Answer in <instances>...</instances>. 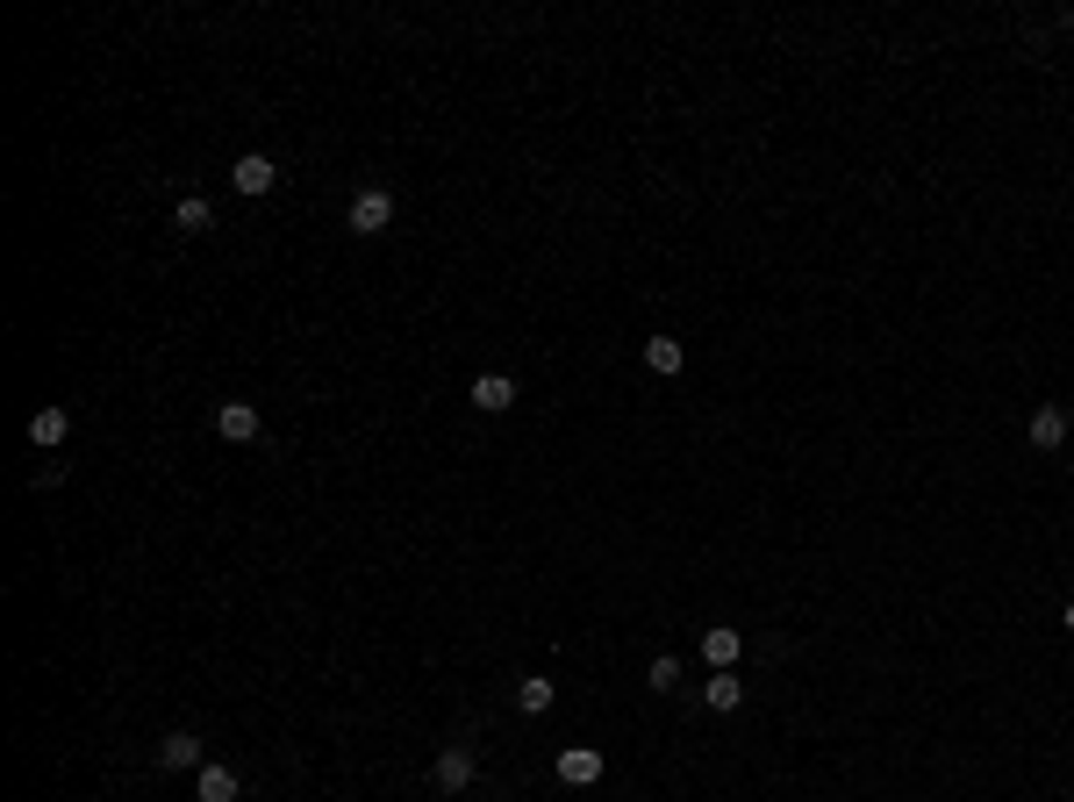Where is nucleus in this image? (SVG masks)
I'll return each instance as SVG.
<instances>
[{
	"instance_id": "nucleus-1",
	"label": "nucleus",
	"mask_w": 1074,
	"mask_h": 802,
	"mask_svg": "<svg viewBox=\"0 0 1074 802\" xmlns=\"http://www.w3.org/2000/svg\"><path fill=\"white\" fill-rule=\"evenodd\" d=\"M259 430H265L259 402H222V408H216V437H222V445H251Z\"/></svg>"
},
{
	"instance_id": "nucleus-2",
	"label": "nucleus",
	"mask_w": 1074,
	"mask_h": 802,
	"mask_svg": "<svg viewBox=\"0 0 1074 802\" xmlns=\"http://www.w3.org/2000/svg\"><path fill=\"white\" fill-rule=\"evenodd\" d=\"M387 222H395V194H387V187H366V194L352 201V230H358V237H380Z\"/></svg>"
},
{
	"instance_id": "nucleus-3",
	"label": "nucleus",
	"mask_w": 1074,
	"mask_h": 802,
	"mask_svg": "<svg viewBox=\"0 0 1074 802\" xmlns=\"http://www.w3.org/2000/svg\"><path fill=\"white\" fill-rule=\"evenodd\" d=\"M272 179H280V165H272L265 150H244V158L230 165V187H237V194H251V201H259V194H272Z\"/></svg>"
},
{
	"instance_id": "nucleus-4",
	"label": "nucleus",
	"mask_w": 1074,
	"mask_h": 802,
	"mask_svg": "<svg viewBox=\"0 0 1074 802\" xmlns=\"http://www.w3.org/2000/svg\"><path fill=\"white\" fill-rule=\"evenodd\" d=\"M65 430H72V408L65 402H43L37 416H29V445H37V451H58V445H65Z\"/></svg>"
},
{
	"instance_id": "nucleus-5",
	"label": "nucleus",
	"mask_w": 1074,
	"mask_h": 802,
	"mask_svg": "<svg viewBox=\"0 0 1074 802\" xmlns=\"http://www.w3.org/2000/svg\"><path fill=\"white\" fill-rule=\"evenodd\" d=\"M430 781H437L445 795L473 789V752H466V746H445V752H437V767H430Z\"/></svg>"
},
{
	"instance_id": "nucleus-6",
	"label": "nucleus",
	"mask_w": 1074,
	"mask_h": 802,
	"mask_svg": "<svg viewBox=\"0 0 1074 802\" xmlns=\"http://www.w3.org/2000/svg\"><path fill=\"white\" fill-rule=\"evenodd\" d=\"M559 781H566V789H595V781H602V752L595 746H566V752H559Z\"/></svg>"
},
{
	"instance_id": "nucleus-7",
	"label": "nucleus",
	"mask_w": 1074,
	"mask_h": 802,
	"mask_svg": "<svg viewBox=\"0 0 1074 802\" xmlns=\"http://www.w3.org/2000/svg\"><path fill=\"white\" fill-rule=\"evenodd\" d=\"M158 767H173V774H187V767H208L201 738H194V731H165V738H158Z\"/></svg>"
},
{
	"instance_id": "nucleus-8",
	"label": "nucleus",
	"mask_w": 1074,
	"mask_h": 802,
	"mask_svg": "<svg viewBox=\"0 0 1074 802\" xmlns=\"http://www.w3.org/2000/svg\"><path fill=\"white\" fill-rule=\"evenodd\" d=\"M194 802H237V774H230L222 760L194 767Z\"/></svg>"
},
{
	"instance_id": "nucleus-9",
	"label": "nucleus",
	"mask_w": 1074,
	"mask_h": 802,
	"mask_svg": "<svg viewBox=\"0 0 1074 802\" xmlns=\"http://www.w3.org/2000/svg\"><path fill=\"white\" fill-rule=\"evenodd\" d=\"M738 653H745V631H702V659H709L717 674H731Z\"/></svg>"
},
{
	"instance_id": "nucleus-10",
	"label": "nucleus",
	"mask_w": 1074,
	"mask_h": 802,
	"mask_svg": "<svg viewBox=\"0 0 1074 802\" xmlns=\"http://www.w3.org/2000/svg\"><path fill=\"white\" fill-rule=\"evenodd\" d=\"M1024 437H1032L1039 451H1061L1067 445V408H1039V416L1024 423Z\"/></svg>"
},
{
	"instance_id": "nucleus-11",
	"label": "nucleus",
	"mask_w": 1074,
	"mask_h": 802,
	"mask_svg": "<svg viewBox=\"0 0 1074 802\" xmlns=\"http://www.w3.org/2000/svg\"><path fill=\"white\" fill-rule=\"evenodd\" d=\"M509 402H517V381H509V373H480V381H473V408H488V416H502Z\"/></svg>"
},
{
	"instance_id": "nucleus-12",
	"label": "nucleus",
	"mask_w": 1074,
	"mask_h": 802,
	"mask_svg": "<svg viewBox=\"0 0 1074 802\" xmlns=\"http://www.w3.org/2000/svg\"><path fill=\"white\" fill-rule=\"evenodd\" d=\"M517 709H523V717H544V709H552V680H544V674H523L517 680Z\"/></svg>"
},
{
	"instance_id": "nucleus-13",
	"label": "nucleus",
	"mask_w": 1074,
	"mask_h": 802,
	"mask_svg": "<svg viewBox=\"0 0 1074 802\" xmlns=\"http://www.w3.org/2000/svg\"><path fill=\"white\" fill-rule=\"evenodd\" d=\"M702 702L709 709H723V717H731L738 702H745V688H738V674H709V688H702Z\"/></svg>"
},
{
	"instance_id": "nucleus-14",
	"label": "nucleus",
	"mask_w": 1074,
	"mask_h": 802,
	"mask_svg": "<svg viewBox=\"0 0 1074 802\" xmlns=\"http://www.w3.org/2000/svg\"><path fill=\"white\" fill-rule=\"evenodd\" d=\"M645 366H653V373H680V366H688V352H680L674 337H645Z\"/></svg>"
},
{
	"instance_id": "nucleus-15",
	"label": "nucleus",
	"mask_w": 1074,
	"mask_h": 802,
	"mask_svg": "<svg viewBox=\"0 0 1074 802\" xmlns=\"http://www.w3.org/2000/svg\"><path fill=\"white\" fill-rule=\"evenodd\" d=\"M208 222H216V216H208V201H201V194H187V201L173 208V230H187V237H201Z\"/></svg>"
},
{
	"instance_id": "nucleus-16",
	"label": "nucleus",
	"mask_w": 1074,
	"mask_h": 802,
	"mask_svg": "<svg viewBox=\"0 0 1074 802\" xmlns=\"http://www.w3.org/2000/svg\"><path fill=\"white\" fill-rule=\"evenodd\" d=\"M645 680H653L659 695H674L680 688V659H653V674H645Z\"/></svg>"
},
{
	"instance_id": "nucleus-17",
	"label": "nucleus",
	"mask_w": 1074,
	"mask_h": 802,
	"mask_svg": "<svg viewBox=\"0 0 1074 802\" xmlns=\"http://www.w3.org/2000/svg\"><path fill=\"white\" fill-rule=\"evenodd\" d=\"M1061 624H1067V631H1074V602H1067V610H1061Z\"/></svg>"
},
{
	"instance_id": "nucleus-18",
	"label": "nucleus",
	"mask_w": 1074,
	"mask_h": 802,
	"mask_svg": "<svg viewBox=\"0 0 1074 802\" xmlns=\"http://www.w3.org/2000/svg\"><path fill=\"white\" fill-rule=\"evenodd\" d=\"M1067 430H1074V408H1067Z\"/></svg>"
}]
</instances>
